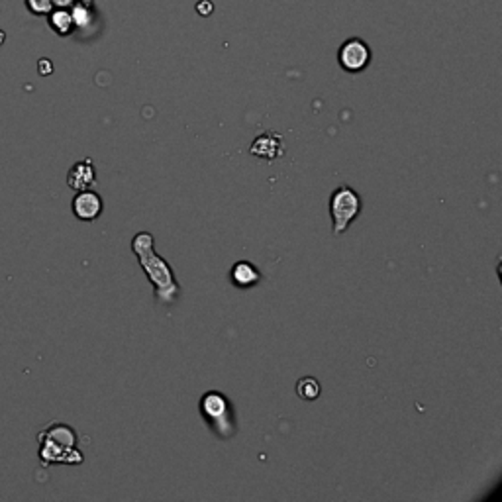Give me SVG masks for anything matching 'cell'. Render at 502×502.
Listing matches in <instances>:
<instances>
[{
    "instance_id": "obj_15",
    "label": "cell",
    "mask_w": 502,
    "mask_h": 502,
    "mask_svg": "<svg viewBox=\"0 0 502 502\" xmlns=\"http://www.w3.org/2000/svg\"><path fill=\"white\" fill-rule=\"evenodd\" d=\"M4 39H6V36H4V32H2V30H0V46H2V43H4Z\"/></svg>"
},
{
    "instance_id": "obj_6",
    "label": "cell",
    "mask_w": 502,
    "mask_h": 502,
    "mask_svg": "<svg viewBox=\"0 0 502 502\" xmlns=\"http://www.w3.org/2000/svg\"><path fill=\"white\" fill-rule=\"evenodd\" d=\"M104 210L102 199L94 190H79L73 199V214L81 222H94Z\"/></svg>"
},
{
    "instance_id": "obj_11",
    "label": "cell",
    "mask_w": 502,
    "mask_h": 502,
    "mask_svg": "<svg viewBox=\"0 0 502 502\" xmlns=\"http://www.w3.org/2000/svg\"><path fill=\"white\" fill-rule=\"evenodd\" d=\"M73 24H75V20L71 18V14L63 12V10H57V12L53 14V18H51V26H53V30H55L59 36L71 34Z\"/></svg>"
},
{
    "instance_id": "obj_3",
    "label": "cell",
    "mask_w": 502,
    "mask_h": 502,
    "mask_svg": "<svg viewBox=\"0 0 502 502\" xmlns=\"http://www.w3.org/2000/svg\"><path fill=\"white\" fill-rule=\"evenodd\" d=\"M201 414L208 428L220 439H230L236 434L234 410L226 396L218 390H208L201 399Z\"/></svg>"
},
{
    "instance_id": "obj_1",
    "label": "cell",
    "mask_w": 502,
    "mask_h": 502,
    "mask_svg": "<svg viewBox=\"0 0 502 502\" xmlns=\"http://www.w3.org/2000/svg\"><path fill=\"white\" fill-rule=\"evenodd\" d=\"M132 250L139 259L141 269L145 271V275L151 281L153 289H155V299L161 304H173L179 297V285L177 279L171 271L169 263L165 261L161 255H157L155 251V241L150 232H139L136 238L132 239Z\"/></svg>"
},
{
    "instance_id": "obj_5",
    "label": "cell",
    "mask_w": 502,
    "mask_h": 502,
    "mask_svg": "<svg viewBox=\"0 0 502 502\" xmlns=\"http://www.w3.org/2000/svg\"><path fill=\"white\" fill-rule=\"evenodd\" d=\"M339 67L348 73H361L371 63V50L361 38H350L338 51Z\"/></svg>"
},
{
    "instance_id": "obj_7",
    "label": "cell",
    "mask_w": 502,
    "mask_h": 502,
    "mask_svg": "<svg viewBox=\"0 0 502 502\" xmlns=\"http://www.w3.org/2000/svg\"><path fill=\"white\" fill-rule=\"evenodd\" d=\"M250 153L255 155L257 159L275 161L285 153V141L277 132H265L261 136H257L255 141L251 143Z\"/></svg>"
},
{
    "instance_id": "obj_14",
    "label": "cell",
    "mask_w": 502,
    "mask_h": 502,
    "mask_svg": "<svg viewBox=\"0 0 502 502\" xmlns=\"http://www.w3.org/2000/svg\"><path fill=\"white\" fill-rule=\"evenodd\" d=\"M55 6H59V8H67V6H71V2L73 0H51Z\"/></svg>"
},
{
    "instance_id": "obj_13",
    "label": "cell",
    "mask_w": 502,
    "mask_h": 502,
    "mask_svg": "<svg viewBox=\"0 0 502 502\" xmlns=\"http://www.w3.org/2000/svg\"><path fill=\"white\" fill-rule=\"evenodd\" d=\"M39 71H41V75H50L51 63L48 61V59H41V61H39Z\"/></svg>"
},
{
    "instance_id": "obj_8",
    "label": "cell",
    "mask_w": 502,
    "mask_h": 502,
    "mask_svg": "<svg viewBox=\"0 0 502 502\" xmlns=\"http://www.w3.org/2000/svg\"><path fill=\"white\" fill-rule=\"evenodd\" d=\"M67 185L73 190H77V192L79 190H87V188L97 185V169H94V165H92V161L88 157L69 169Z\"/></svg>"
},
{
    "instance_id": "obj_4",
    "label": "cell",
    "mask_w": 502,
    "mask_h": 502,
    "mask_svg": "<svg viewBox=\"0 0 502 502\" xmlns=\"http://www.w3.org/2000/svg\"><path fill=\"white\" fill-rule=\"evenodd\" d=\"M363 208L361 197L352 187H339L330 197V214H332V226L334 236H341L352 226L353 220L359 216Z\"/></svg>"
},
{
    "instance_id": "obj_2",
    "label": "cell",
    "mask_w": 502,
    "mask_h": 502,
    "mask_svg": "<svg viewBox=\"0 0 502 502\" xmlns=\"http://www.w3.org/2000/svg\"><path fill=\"white\" fill-rule=\"evenodd\" d=\"M41 450L39 457L43 465L51 463H81V452L75 450V432L65 424H53L38 436Z\"/></svg>"
},
{
    "instance_id": "obj_12",
    "label": "cell",
    "mask_w": 502,
    "mask_h": 502,
    "mask_svg": "<svg viewBox=\"0 0 502 502\" xmlns=\"http://www.w3.org/2000/svg\"><path fill=\"white\" fill-rule=\"evenodd\" d=\"M28 6H30V10H32V12L48 14V12H51L53 2H51V0H28Z\"/></svg>"
},
{
    "instance_id": "obj_9",
    "label": "cell",
    "mask_w": 502,
    "mask_h": 502,
    "mask_svg": "<svg viewBox=\"0 0 502 502\" xmlns=\"http://www.w3.org/2000/svg\"><path fill=\"white\" fill-rule=\"evenodd\" d=\"M230 277H232L234 285L239 287V289H250V287L257 285L261 281L259 269L253 263H250V261H238V263L232 267Z\"/></svg>"
},
{
    "instance_id": "obj_10",
    "label": "cell",
    "mask_w": 502,
    "mask_h": 502,
    "mask_svg": "<svg viewBox=\"0 0 502 502\" xmlns=\"http://www.w3.org/2000/svg\"><path fill=\"white\" fill-rule=\"evenodd\" d=\"M320 383L314 379V376H302L301 381L297 383V394L304 399V401H316L320 396Z\"/></svg>"
}]
</instances>
